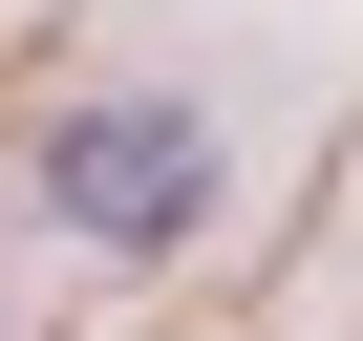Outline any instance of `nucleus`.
<instances>
[{
    "instance_id": "obj_1",
    "label": "nucleus",
    "mask_w": 363,
    "mask_h": 341,
    "mask_svg": "<svg viewBox=\"0 0 363 341\" xmlns=\"http://www.w3.org/2000/svg\"><path fill=\"white\" fill-rule=\"evenodd\" d=\"M43 192H65L86 235L150 256V235H193V214H214V128H193V107H86V128L43 149Z\"/></svg>"
}]
</instances>
